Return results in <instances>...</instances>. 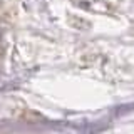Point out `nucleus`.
Listing matches in <instances>:
<instances>
[]
</instances>
